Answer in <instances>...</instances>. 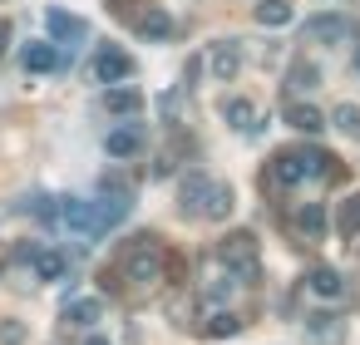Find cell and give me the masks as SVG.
Listing matches in <instances>:
<instances>
[{"instance_id": "obj_15", "label": "cell", "mask_w": 360, "mask_h": 345, "mask_svg": "<svg viewBox=\"0 0 360 345\" xmlns=\"http://www.w3.org/2000/svg\"><path fill=\"white\" fill-rule=\"evenodd\" d=\"M306 340L311 345H345L340 315H306Z\"/></svg>"}, {"instance_id": "obj_11", "label": "cell", "mask_w": 360, "mask_h": 345, "mask_svg": "<svg viewBox=\"0 0 360 345\" xmlns=\"http://www.w3.org/2000/svg\"><path fill=\"white\" fill-rule=\"evenodd\" d=\"M306 291L321 296V301H340V296H345V281H340L335 266H311V271H306Z\"/></svg>"}, {"instance_id": "obj_18", "label": "cell", "mask_w": 360, "mask_h": 345, "mask_svg": "<svg viewBox=\"0 0 360 345\" xmlns=\"http://www.w3.org/2000/svg\"><path fill=\"white\" fill-rule=\"evenodd\" d=\"M222 119H227L237 134H257V104H252V99H227V104H222Z\"/></svg>"}, {"instance_id": "obj_24", "label": "cell", "mask_w": 360, "mask_h": 345, "mask_svg": "<svg viewBox=\"0 0 360 345\" xmlns=\"http://www.w3.org/2000/svg\"><path fill=\"white\" fill-rule=\"evenodd\" d=\"M257 25H266V30L291 25V6H286V0H262V6H257Z\"/></svg>"}, {"instance_id": "obj_26", "label": "cell", "mask_w": 360, "mask_h": 345, "mask_svg": "<svg viewBox=\"0 0 360 345\" xmlns=\"http://www.w3.org/2000/svg\"><path fill=\"white\" fill-rule=\"evenodd\" d=\"M35 276H40V281H60V276H65V256H60V252H40V256H35Z\"/></svg>"}, {"instance_id": "obj_21", "label": "cell", "mask_w": 360, "mask_h": 345, "mask_svg": "<svg viewBox=\"0 0 360 345\" xmlns=\"http://www.w3.org/2000/svg\"><path fill=\"white\" fill-rule=\"evenodd\" d=\"M286 84L301 89V94L316 89V84H321V65H316V60H291V65H286Z\"/></svg>"}, {"instance_id": "obj_14", "label": "cell", "mask_w": 360, "mask_h": 345, "mask_svg": "<svg viewBox=\"0 0 360 345\" xmlns=\"http://www.w3.org/2000/svg\"><path fill=\"white\" fill-rule=\"evenodd\" d=\"M306 173H301V158L296 153H276L271 163H266V188H296Z\"/></svg>"}, {"instance_id": "obj_20", "label": "cell", "mask_w": 360, "mask_h": 345, "mask_svg": "<svg viewBox=\"0 0 360 345\" xmlns=\"http://www.w3.org/2000/svg\"><path fill=\"white\" fill-rule=\"evenodd\" d=\"M237 330H242V320H237L232 311H212V315L198 325V335H207V340H232Z\"/></svg>"}, {"instance_id": "obj_33", "label": "cell", "mask_w": 360, "mask_h": 345, "mask_svg": "<svg viewBox=\"0 0 360 345\" xmlns=\"http://www.w3.org/2000/svg\"><path fill=\"white\" fill-rule=\"evenodd\" d=\"M84 345H109V340H104L99 330H89V335H84Z\"/></svg>"}, {"instance_id": "obj_8", "label": "cell", "mask_w": 360, "mask_h": 345, "mask_svg": "<svg viewBox=\"0 0 360 345\" xmlns=\"http://www.w3.org/2000/svg\"><path fill=\"white\" fill-rule=\"evenodd\" d=\"M99 315H104V301H99V296H79V301L65 306V325H70V330H84V335L99 325Z\"/></svg>"}, {"instance_id": "obj_7", "label": "cell", "mask_w": 360, "mask_h": 345, "mask_svg": "<svg viewBox=\"0 0 360 345\" xmlns=\"http://www.w3.org/2000/svg\"><path fill=\"white\" fill-rule=\"evenodd\" d=\"M237 70H242V45H232V40L212 45V55H207V74L227 84V79H237Z\"/></svg>"}, {"instance_id": "obj_22", "label": "cell", "mask_w": 360, "mask_h": 345, "mask_svg": "<svg viewBox=\"0 0 360 345\" xmlns=\"http://www.w3.org/2000/svg\"><path fill=\"white\" fill-rule=\"evenodd\" d=\"M335 232H340L345 242H355V237H360V193L340 202V212H335Z\"/></svg>"}, {"instance_id": "obj_4", "label": "cell", "mask_w": 360, "mask_h": 345, "mask_svg": "<svg viewBox=\"0 0 360 345\" xmlns=\"http://www.w3.org/2000/svg\"><path fill=\"white\" fill-rule=\"evenodd\" d=\"M45 30H50V45H79V40L89 35V25H84L79 15L60 11V6H50V11H45Z\"/></svg>"}, {"instance_id": "obj_30", "label": "cell", "mask_w": 360, "mask_h": 345, "mask_svg": "<svg viewBox=\"0 0 360 345\" xmlns=\"http://www.w3.org/2000/svg\"><path fill=\"white\" fill-rule=\"evenodd\" d=\"M183 271H188V266H183V256H178V252H168V256H163V276H168V286H183Z\"/></svg>"}, {"instance_id": "obj_16", "label": "cell", "mask_w": 360, "mask_h": 345, "mask_svg": "<svg viewBox=\"0 0 360 345\" xmlns=\"http://www.w3.org/2000/svg\"><path fill=\"white\" fill-rule=\"evenodd\" d=\"M173 30H178V25H173V15H168V11H158V6H148V11L139 15V35H143V40H153V45H163Z\"/></svg>"}, {"instance_id": "obj_9", "label": "cell", "mask_w": 360, "mask_h": 345, "mask_svg": "<svg viewBox=\"0 0 360 345\" xmlns=\"http://www.w3.org/2000/svg\"><path fill=\"white\" fill-rule=\"evenodd\" d=\"M89 74L99 84H119V79H129V55L124 50H99L94 65H89Z\"/></svg>"}, {"instance_id": "obj_23", "label": "cell", "mask_w": 360, "mask_h": 345, "mask_svg": "<svg viewBox=\"0 0 360 345\" xmlns=\"http://www.w3.org/2000/svg\"><path fill=\"white\" fill-rule=\"evenodd\" d=\"M104 109H109V114H139V109H143V94H139L134 84H129V89H109V94H104Z\"/></svg>"}, {"instance_id": "obj_13", "label": "cell", "mask_w": 360, "mask_h": 345, "mask_svg": "<svg viewBox=\"0 0 360 345\" xmlns=\"http://www.w3.org/2000/svg\"><path fill=\"white\" fill-rule=\"evenodd\" d=\"M20 65H25L30 74H50V70H60V50H55L50 40H30V45L20 50Z\"/></svg>"}, {"instance_id": "obj_5", "label": "cell", "mask_w": 360, "mask_h": 345, "mask_svg": "<svg viewBox=\"0 0 360 345\" xmlns=\"http://www.w3.org/2000/svg\"><path fill=\"white\" fill-rule=\"evenodd\" d=\"M207 197H212V178H207V173H188V178L178 183V207H183V217H202V212H207Z\"/></svg>"}, {"instance_id": "obj_19", "label": "cell", "mask_w": 360, "mask_h": 345, "mask_svg": "<svg viewBox=\"0 0 360 345\" xmlns=\"http://www.w3.org/2000/svg\"><path fill=\"white\" fill-rule=\"evenodd\" d=\"M286 124H291L296 134H321V129H326V114H321L316 104H286Z\"/></svg>"}, {"instance_id": "obj_3", "label": "cell", "mask_w": 360, "mask_h": 345, "mask_svg": "<svg viewBox=\"0 0 360 345\" xmlns=\"http://www.w3.org/2000/svg\"><path fill=\"white\" fill-rule=\"evenodd\" d=\"M217 256H222V266H227L232 276H242V271L257 261V237H252V232H227L222 247H217Z\"/></svg>"}, {"instance_id": "obj_12", "label": "cell", "mask_w": 360, "mask_h": 345, "mask_svg": "<svg viewBox=\"0 0 360 345\" xmlns=\"http://www.w3.org/2000/svg\"><path fill=\"white\" fill-rule=\"evenodd\" d=\"M306 35H311V40H326V45H340V40L355 35V25H350L345 15H316V20L306 25Z\"/></svg>"}, {"instance_id": "obj_31", "label": "cell", "mask_w": 360, "mask_h": 345, "mask_svg": "<svg viewBox=\"0 0 360 345\" xmlns=\"http://www.w3.org/2000/svg\"><path fill=\"white\" fill-rule=\"evenodd\" d=\"M0 345H25V325L20 320H0Z\"/></svg>"}, {"instance_id": "obj_17", "label": "cell", "mask_w": 360, "mask_h": 345, "mask_svg": "<svg viewBox=\"0 0 360 345\" xmlns=\"http://www.w3.org/2000/svg\"><path fill=\"white\" fill-rule=\"evenodd\" d=\"M104 148H109V158H134V153L143 148V129H139V124H124V129H114V134L104 138Z\"/></svg>"}, {"instance_id": "obj_29", "label": "cell", "mask_w": 360, "mask_h": 345, "mask_svg": "<svg viewBox=\"0 0 360 345\" xmlns=\"http://www.w3.org/2000/svg\"><path fill=\"white\" fill-rule=\"evenodd\" d=\"M109 15H114V20H139L143 6H139V0H109Z\"/></svg>"}, {"instance_id": "obj_6", "label": "cell", "mask_w": 360, "mask_h": 345, "mask_svg": "<svg viewBox=\"0 0 360 345\" xmlns=\"http://www.w3.org/2000/svg\"><path fill=\"white\" fill-rule=\"evenodd\" d=\"M296 158H301V173H306V178H330V183H340V178H345L340 158H335V153H326V148H296Z\"/></svg>"}, {"instance_id": "obj_10", "label": "cell", "mask_w": 360, "mask_h": 345, "mask_svg": "<svg viewBox=\"0 0 360 345\" xmlns=\"http://www.w3.org/2000/svg\"><path fill=\"white\" fill-rule=\"evenodd\" d=\"M291 222H296V232H301V237L321 242V237H326V227H330V212H326V202H301Z\"/></svg>"}, {"instance_id": "obj_27", "label": "cell", "mask_w": 360, "mask_h": 345, "mask_svg": "<svg viewBox=\"0 0 360 345\" xmlns=\"http://www.w3.org/2000/svg\"><path fill=\"white\" fill-rule=\"evenodd\" d=\"M207 217H232V188L227 183H212V202H207Z\"/></svg>"}, {"instance_id": "obj_25", "label": "cell", "mask_w": 360, "mask_h": 345, "mask_svg": "<svg viewBox=\"0 0 360 345\" xmlns=\"http://www.w3.org/2000/svg\"><path fill=\"white\" fill-rule=\"evenodd\" d=\"M330 124H335L340 134L360 138V109H355V104H335V109H330Z\"/></svg>"}, {"instance_id": "obj_32", "label": "cell", "mask_w": 360, "mask_h": 345, "mask_svg": "<svg viewBox=\"0 0 360 345\" xmlns=\"http://www.w3.org/2000/svg\"><path fill=\"white\" fill-rule=\"evenodd\" d=\"M6 45H11V20H0V55H6Z\"/></svg>"}, {"instance_id": "obj_2", "label": "cell", "mask_w": 360, "mask_h": 345, "mask_svg": "<svg viewBox=\"0 0 360 345\" xmlns=\"http://www.w3.org/2000/svg\"><path fill=\"white\" fill-rule=\"evenodd\" d=\"M65 222H70V232H79V237H99V232H109V222H104V207H99V197L94 202H79V197H65V212H60Z\"/></svg>"}, {"instance_id": "obj_1", "label": "cell", "mask_w": 360, "mask_h": 345, "mask_svg": "<svg viewBox=\"0 0 360 345\" xmlns=\"http://www.w3.org/2000/svg\"><path fill=\"white\" fill-rule=\"evenodd\" d=\"M124 276H129L134 286H153V281H163V252L153 247V237H139V242L124 252Z\"/></svg>"}, {"instance_id": "obj_28", "label": "cell", "mask_w": 360, "mask_h": 345, "mask_svg": "<svg viewBox=\"0 0 360 345\" xmlns=\"http://www.w3.org/2000/svg\"><path fill=\"white\" fill-rule=\"evenodd\" d=\"M232 291H237V276L227 271V276H217L212 286H202V296L212 301V306H222V301H232Z\"/></svg>"}]
</instances>
